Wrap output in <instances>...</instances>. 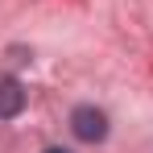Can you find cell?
Returning a JSON list of instances; mask_svg holds the SVG:
<instances>
[{
    "label": "cell",
    "mask_w": 153,
    "mask_h": 153,
    "mask_svg": "<svg viewBox=\"0 0 153 153\" xmlns=\"http://www.w3.org/2000/svg\"><path fill=\"white\" fill-rule=\"evenodd\" d=\"M71 128H75L79 141H87V145H100L103 137H108V116H103L100 108H91V103H83L71 112Z\"/></svg>",
    "instance_id": "6da1fadb"
},
{
    "label": "cell",
    "mask_w": 153,
    "mask_h": 153,
    "mask_svg": "<svg viewBox=\"0 0 153 153\" xmlns=\"http://www.w3.org/2000/svg\"><path fill=\"white\" fill-rule=\"evenodd\" d=\"M25 112V87L17 83V79L0 75V120H13V116H21Z\"/></svg>",
    "instance_id": "7a4b0ae2"
},
{
    "label": "cell",
    "mask_w": 153,
    "mask_h": 153,
    "mask_svg": "<svg viewBox=\"0 0 153 153\" xmlns=\"http://www.w3.org/2000/svg\"><path fill=\"white\" fill-rule=\"evenodd\" d=\"M46 153H71V149H46Z\"/></svg>",
    "instance_id": "3957f363"
}]
</instances>
